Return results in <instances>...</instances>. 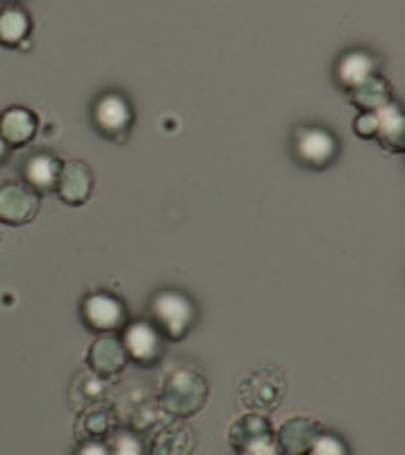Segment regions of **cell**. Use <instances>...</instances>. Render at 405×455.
Segmentation results:
<instances>
[{
    "instance_id": "cell-1",
    "label": "cell",
    "mask_w": 405,
    "mask_h": 455,
    "mask_svg": "<svg viewBox=\"0 0 405 455\" xmlns=\"http://www.w3.org/2000/svg\"><path fill=\"white\" fill-rule=\"evenodd\" d=\"M196 315L194 300L185 291L173 287L157 291L148 306V319L169 341L185 339L196 323Z\"/></svg>"
},
{
    "instance_id": "cell-2",
    "label": "cell",
    "mask_w": 405,
    "mask_h": 455,
    "mask_svg": "<svg viewBox=\"0 0 405 455\" xmlns=\"http://www.w3.org/2000/svg\"><path fill=\"white\" fill-rule=\"evenodd\" d=\"M205 401H208V383L201 373L192 369H176L164 378L160 387V405L180 419L201 412Z\"/></svg>"
},
{
    "instance_id": "cell-3",
    "label": "cell",
    "mask_w": 405,
    "mask_h": 455,
    "mask_svg": "<svg viewBox=\"0 0 405 455\" xmlns=\"http://www.w3.org/2000/svg\"><path fill=\"white\" fill-rule=\"evenodd\" d=\"M228 444L237 455H281L274 426L260 412H249L233 421Z\"/></svg>"
},
{
    "instance_id": "cell-4",
    "label": "cell",
    "mask_w": 405,
    "mask_h": 455,
    "mask_svg": "<svg viewBox=\"0 0 405 455\" xmlns=\"http://www.w3.org/2000/svg\"><path fill=\"white\" fill-rule=\"evenodd\" d=\"M285 376L281 369L265 367L258 371H250L249 376L239 383V401L250 412H274L285 398Z\"/></svg>"
},
{
    "instance_id": "cell-5",
    "label": "cell",
    "mask_w": 405,
    "mask_h": 455,
    "mask_svg": "<svg viewBox=\"0 0 405 455\" xmlns=\"http://www.w3.org/2000/svg\"><path fill=\"white\" fill-rule=\"evenodd\" d=\"M291 150L294 157L307 169H326L338 157L339 141L323 125H298L291 140Z\"/></svg>"
},
{
    "instance_id": "cell-6",
    "label": "cell",
    "mask_w": 405,
    "mask_h": 455,
    "mask_svg": "<svg viewBox=\"0 0 405 455\" xmlns=\"http://www.w3.org/2000/svg\"><path fill=\"white\" fill-rule=\"evenodd\" d=\"M121 344L125 348L128 360L139 367H155L164 355V337L151 323V319L128 321L121 328Z\"/></svg>"
},
{
    "instance_id": "cell-7",
    "label": "cell",
    "mask_w": 405,
    "mask_h": 455,
    "mask_svg": "<svg viewBox=\"0 0 405 455\" xmlns=\"http://www.w3.org/2000/svg\"><path fill=\"white\" fill-rule=\"evenodd\" d=\"M132 119H135V114H132L131 100L119 92L103 93L91 108V124L107 140H121L123 135H128Z\"/></svg>"
},
{
    "instance_id": "cell-8",
    "label": "cell",
    "mask_w": 405,
    "mask_h": 455,
    "mask_svg": "<svg viewBox=\"0 0 405 455\" xmlns=\"http://www.w3.org/2000/svg\"><path fill=\"white\" fill-rule=\"evenodd\" d=\"M84 326L96 332H116L128 323V310L123 300L109 291H91L80 306Z\"/></svg>"
},
{
    "instance_id": "cell-9",
    "label": "cell",
    "mask_w": 405,
    "mask_h": 455,
    "mask_svg": "<svg viewBox=\"0 0 405 455\" xmlns=\"http://www.w3.org/2000/svg\"><path fill=\"white\" fill-rule=\"evenodd\" d=\"M39 212V194L28 185H0V221L7 226H26Z\"/></svg>"
},
{
    "instance_id": "cell-10",
    "label": "cell",
    "mask_w": 405,
    "mask_h": 455,
    "mask_svg": "<svg viewBox=\"0 0 405 455\" xmlns=\"http://www.w3.org/2000/svg\"><path fill=\"white\" fill-rule=\"evenodd\" d=\"M128 363L131 360L125 355L123 344L115 332H100L99 339H94L87 351V367L100 378L119 376Z\"/></svg>"
},
{
    "instance_id": "cell-11",
    "label": "cell",
    "mask_w": 405,
    "mask_h": 455,
    "mask_svg": "<svg viewBox=\"0 0 405 455\" xmlns=\"http://www.w3.org/2000/svg\"><path fill=\"white\" fill-rule=\"evenodd\" d=\"M91 189H94V173L84 162H62L58 185H55V194L60 196V201L73 207L84 205L91 196Z\"/></svg>"
},
{
    "instance_id": "cell-12",
    "label": "cell",
    "mask_w": 405,
    "mask_h": 455,
    "mask_svg": "<svg viewBox=\"0 0 405 455\" xmlns=\"http://www.w3.org/2000/svg\"><path fill=\"white\" fill-rule=\"evenodd\" d=\"M322 424L310 417H291L275 430V442L281 455H307L322 433Z\"/></svg>"
},
{
    "instance_id": "cell-13",
    "label": "cell",
    "mask_w": 405,
    "mask_h": 455,
    "mask_svg": "<svg viewBox=\"0 0 405 455\" xmlns=\"http://www.w3.org/2000/svg\"><path fill=\"white\" fill-rule=\"evenodd\" d=\"M378 68L376 57L369 51H362V48H355V51H348L339 57L338 67H335V83L344 89V92H353L355 87L364 83L367 78H371Z\"/></svg>"
},
{
    "instance_id": "cell-14",
    "label": "cell",
    "mask_w": 405,
    "mask_h": 455,
    "mask_svg": "<svg viewBox=\"0 0 405 455\" xmlns=\"http://www.w3.org/2000/svg\"><path fill=\"white\" fill-rule=\"evenodd\" d=\"M374 140H378V144L390 153L405 150V114L396 100L378 109V128Z\"/></svg>"
},
{
    "instance_id": "cell-15",
    "label": "cell",
    "mask_w": 405,
    "mask_h": 455,
    "mask_svg": "<svg viewBox=\"0 0 405 455\" xmlns=\"http://www.w3.org/2000/svg\"><path fill=\"white\" fill-rule=\"evenodd\" d=\"M36 132V116L28 108H10L0 114V137L10 148L30 144Z\"/></svg>"
},
{
    "instance_id": "cell-16",
    "label": "cell",
    "mask_w": 405,
    "mask_h": 455,
    "mask_svg": "<svg viewBox=\"0 0 405 455\" xmlns=\"http://www.w3.org/2000/svg\"><path fill=\"white\" fill-rule=\"evenodd\" d=\"M60 169H62V162L58 157L51 156V153H36L23 166V178H26V185L32 192L52 194L55 185H58Z\"/></svg>"
},
{
    "instance_id": "cell-17",
    "label": "cell",
    "mask_w": 405,
    "mask_h": 455,
    "mask_svg": "<svg viewBox=\"0 0 405 455\" xmlns=\"http://www.w3.org/2000/svg\"><path fill=\"white\" fill-rule=\"evenodd\" d=\"M194 451V435L192 430L180 424L162 426L155 430L148 444H146V455H189Z\"/></svg>"
},
{
    "instance_id": "cell-18",
    "label": "cell",
    "mask_w": 405,
    "mask_h": 455,
    "mask_svg": "<svg viewBox=\"0 0 405 455\" xmlns=\"http://www.w3.org/2000/svg\"><path fill=\"white\" fill-rule=\"evenodd\" d=\"M348 93H351V103L362 109V112H378L380 108L394 100L392 99L390 83L378 73H374L371 78H367L360 87Z\"/></svg>"
},
{
    "instance_id": "cell-19",
    "label": "cell",
    "mask_w": 405,
    "mask_h": 455,
    "mask_svg": "<svg viewBox=\"0 0 405 455\" xmlns=\"http://www.w3.org/2000/svg\"><path fill=\"white\" fill-rule=\"evenodd\" d=\"M30 16L23 7L10 5L0 12V44L3 46H21L30 35Z\"/></svg>"
},
{
    "instance_id": "cell-20",
    "label": "cell",
    "mask_w": 405,
    "mask_h": 455,
    "mask_svg": "<svg viewBox=\"0 0 405 455\" xmlns=\"http://www.w3.org/2000/svg\"><path fill=\"white\" fill-rule=\"evenodd\" d=\"M80 430H84V440H105L116 433V414L107 408L91 405L80 417Z\"/></svg>"
},
{
    "instance_id": "cell-21",
    "label": "cell",
    "mask_w": 405,
    "mask_h": 455,
    "mask_svg": "<svg viewBox=\"0 0 405 455\" xmlns=\"http://www.w3.org/2000/svg\"><path fill=\"white\" fill-rule=\"evenodd\" d=\"M107 455H146V442L132 430H119L109 437Z\"/></svg>"
},
{
    "instance_id": "cell-22",
    "label": "cell",
    "mask_w": 405,
    "mask_h": 455,
    "mask_svg": "<svg viewBox=\"0 0 405 455\" xmlns=\"http://www.w3.org/2000/svg\"><path fill=\"white\" fill-rule=\"evenodd\" d=\"M307 455H351V451H348V444L338 433L322 430Z\"/></svg>"
},
{
    "instance_id": "cell-23",
    "label": "cell",
    "mask_w": 405,
    "mask_h": 455,
    "mask_svg": "<svg viewBox=\"0 0 405 455\" xmlns=\"http://www.w3.org/2000/svg\"><path fill=\"white\" fill-rule=\"evenodd\" d=\"M376 128H378V112H362L353 124L355 135L362 140H374Z\"/></svg>"
},
{
    "instance_id": "cell-24",
    "label": "cell",
    "mask_w": 405,
    "mask_h": 455,
    "mask_svg": "<svg viewBox=\"0 0 405 455\" xmlns=\"http://www.w3.org/2000/svg\"><path fill=\"white\" fill-rule=\"evenodd\" d=\"M107 442L105 440H83L73 455H107Z\"/></svg>"
},
{
    "instance_id": "cell-25",
    "label": "cell",
    "mask_w": 405,
    "mask_h": 455,
    "mask_svg": "<svg viewBox=\"0 0 405 455\" xmlns=\"http://www.w3.org/2000/svg\"><path fill=\"white\" fill-rule=\"evenodd\" d=\"M7 150H10V146H7L5 140L0 137V162H3L7 157Z\"/></svg>"
},
{
    "instance_id": "cell-26",
    "label": "cell",
    "mask_w": 405,
    "mask_h": 455,
    "mask_svg": "<svg viewBox=\"0 0 405 455\" xmlns=\"http://www.w3.org/2000/svg\"><path fill=\"white\" fill-rule=\"evenodd\" d=\"M10 3H14V0H10Z\"/></svg>"
}]
</instances>
